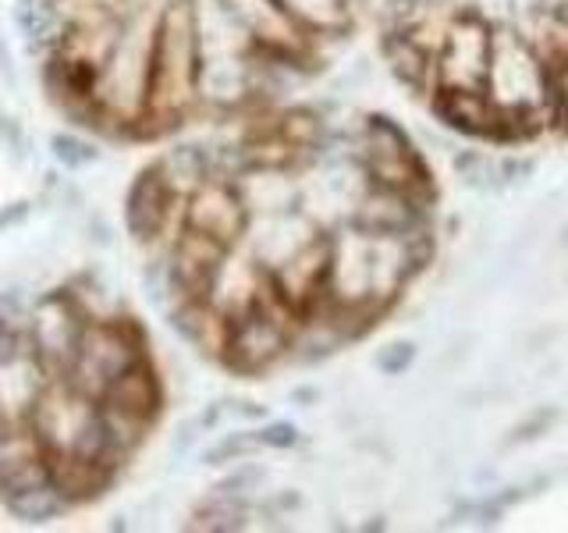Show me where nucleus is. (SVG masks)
Listing matches in <instances>:
<instances>
[{"instance_id":"20e7f679","label":"nucleus","mask_w":568,"mask_h":533,"mask_svg":"<svg viewBox=\"0 0 568 533\" xmlns=\"http://www.w3.org/2000/svg\"><path fill=\"white\" fill-rule=\"evenodd\" d=\"M395 76L462 135H568V0H373Z\"/></svg>"},{"instance_id":"f257e3e1","label":"nucleus","mask_w":568,"mask_h":533,"mask_svg":"<svg viewBox=\"0 0 568 533\" xmlns=\"http://www.w3.org/2000/svg\"><path fill=\"white\" fill-rule=\"evenodd\" d=\"M124 221L178 331L263 378L398 306L434 253L437 182L390 118L274 103L150 160Z\"/></svg>"},{"instance_id":"7ed1b4c3","label":"nucleus","mask_w":568,"mask_h":533,"mask_svg":"<svg viewBox=\"0 0 568 533\" xmlns=\"http://www.w3.org/2000/svg\"><path fill=\"white\" fill-rule=\"evenodd\" d=\"M164 381L142 320L93 281L0 299V512L47 523L111 491Z\"/></svg>"},{"instance_id":"f03ea898","label":"nucleus","mask_w":568,"mask_h":533,"mask_svg":"<svg viewBox=\"0 0 568 533\" xmlns=\"http://www.w3.org/2000/svg\"><path fill=\"white\" fill-rule=\"evenodd\" d=\"M32 14L61 114L156 142L274 107L348 40L355 0H32Z\"/></svg>"}]
</instances>
